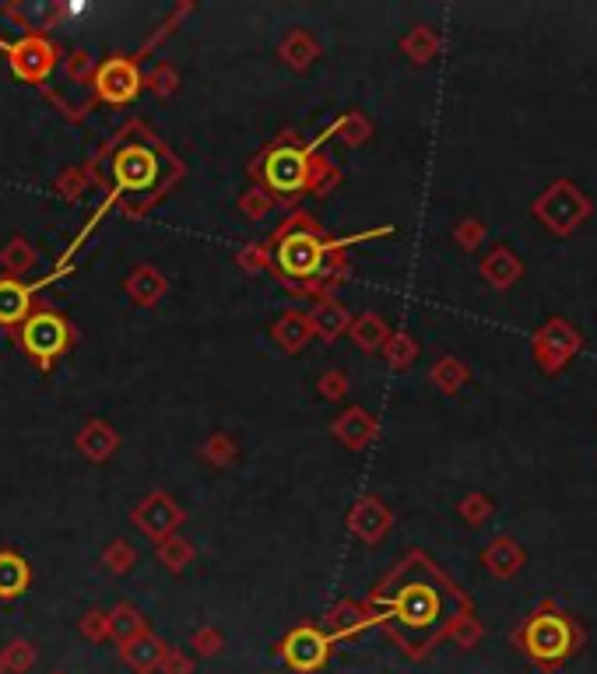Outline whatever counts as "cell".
Segmentation results:
<instances>
[{"label":"cell","instance_id":"cell-14","mask_svg":"<svg viewBox=\"0 0 597 674\" xmlns=\"http://www.w3.org/2000/svg\"><path fill=\"white\" fill-rule=\"evenodd\" d=\"M166 660V674H190V664L180 657V653H173V657H162Z\"/></svg>","mask_w":597,"mask_h":674},{"label":"cell","instance_id":"cell-17","mask_svg":"<svg viewBox=\"0 0 597 674\" xmlns=\"http://www.w3.org/2000/svg\"><path fill=\"white\" fill-rule=\"evenodd\" d=\"M0 674H4V660H0Z\"/></svg>","mask_w":597,"mask_h":674},{"label":"cell","instance_id":"cell-5","mask_svg":"<svg viewBox=\"0 0 597 674\" xmlns=\"http://www.w3.org/2000/svg\"><path fill=\"white\" fill-rule=\"evenodd\" d=\"M64 345H67V327H64V320H57V316L39 313L25 323V348L36 352L39 359H50V355L64 352Z\"/></svg>","mask_w":597,"mask_h":674},{"label":"cell","instance_id":"cell-7","mask_svg":"<svg viewBox=\"0 0 597 674\" xmlns=\"http://www.w3.org/2000/svg\"><path fill=\"white\" fill-rule=\"evenodd\" d=\"M527 646H531L534 657L541 660H559L562 653L569 650V629L559 622V618H538L527 632Z\"/></svg>","mask_w":597,"mask_h":674},{"label":"cell","instance_id":"cell-2","mask_svg":"<svg viewBox=\"0 0 597 674\" xmlns=\"http://www.w3.org/2000/svg\"><path fill=\"white\" fill-rule=\"evenodd\" d=\"M113 176L123 190H134V194H148L162 183V162L148 144H130L116 155L113 162Z\"/></svg>","mask_w":597,"mask_h":674},{"label":"cell","instance_id":"cell-8","mask_svg":"<svg viewBox=\"0 0 597 674\" xmlns=\"http://www.w3.org/2000/svg\"><path fill=\"white\" fill-rule=\"evenodd\" d=\"M99 88H102V95H106V99L123 102V99H130V95L137 92V74L130 71L123 60H109V64L102 67V74H99Z\"/></svg>","mask_w":597,"mask_h":674},{"label":"cell","instance_id":"cell-10","mask_svg":"<svg viewBox=\"0 0 597 674\" xmlns=\"http://www.w3.org/2000/svg\"><path fill=\"white\" fill-rule=\"evenodd\" d=\"M29 587V566L18 555H0V597H18Z\"/></svg>","mask_w":597,"mask_h":674},{"label":"cell","instance_id":"cell-3","mask_svg":"<svg viewBox=\"0 0 597 674\" xmlns=\"http://www.w3.org/2000/svg\"><path fill=\"white\" fill-rule=\"evenodd\" d=\"M320 257H324V250H320V243L310 236V232H292V236L281 243L278 264H281V271L295 274V278H310V274L320 267Z\"/></svg>","mask_w":597,"mask_h":674},{"label":"cell","instance_id":"cell-6","mask_svg":"<svg viewBox=\"0 0 597 674\" xmlns=\"http://www.w3.org/2000/svg\"><path fill=\"white\" fill-rule=\"evenodd\" d=\"M267 180L281 194H292L306 183V158L295 148H278L267 158Z\"/></svg>","mask_w":597,"mask_h":674},{"label":"cell","instance_id":"cell-9","mask_svg":"<svg viewBox=\"0 0 597 674\" xmlns=\"http://www.w3.org/2000/svg\"><path fill=\"white\" fill-rule=\"evenodd\" d=\"M123 657H127V664L134 667V671L148 674V671H155V667L162 664V657H166V646H162L155 636H137V639H130V643L123 646Z\"/></svg>","mask_w":597,"mask_h":674},{"label":"cell","instance_id":"cell-16","mask_svg":"<svg viewBox=\"0 0 597 674\" xmlns=\"http://www.w3.org/2000/svg\"><path fill=\"white\" fill-rule=\"evenodd\" d=\"M197 650L215 653V650H218V639H215V636H197Z\"/></svg>","mask_w":597,"mask_h":674},{"label":"cell","instance_id":"cell-13","mask_svg":"<svg viewBox=\"0 0 597 674\" xmlns=\"http://www.w3.org/2000/svg\"><path fill=\"white\" fill-rule=\"evenodd\" d=\"M0 660H4V667H8V671L22 674V671H29V667L36 664V650H32L29 643H22V639H18V643H11L8 650L0 653Z\"/></svg>","mask_w":597,"mask_h":674},{"label":"cell","instance_id":"cell-12","mask_svg":"<svg viewBox=\"0 0 597 674\" xmlns=\"http://www.w3.org/2000/svg\"><path fill=\"white\" fill-rule=\"evenodd\" d=\"M109 629H113V636L120 643H130V639L144 636V618L134 608H116L113 618H109Z\"/></svg>","mask_w":597,"mask_h":674},{"label":"cell","instance_id":"cell-15","mask_svg":"<svg viewBox=\"0 0 597 674\" xmlns=\"http://www.w3.org/2000/svg\"><path fill=\"white\" fill-rule=\"evenodd\" d=\"M85 632H88V636H102V632H106V625H102V618H99V615H92V618H88V622H85Z\"/></svg>","mask_w":597,"mask_h":674},{"label":"cell","instance_id":"cell-4","mask_svg":"<svg viewBox=\"0 0 597 674\" xmlns=\"http://www.w3.org/2000/svg\"><path fill=\"white\" fill-rule=\"evenodd\" d=\"M285 660L303 674L317 671L327 660V636L317 629H295L292 636L285 639Z\"/></svg>","mask_w":597,"mask_h":674},{"label":"cell","instance_id":"cell-1","mask_svg":"<svg viewBox=\"0 0 597 674\" xmlns=\"http://www.w3.org/2000/svg\"><path fill=\"white\" fill-rule=\"evenodd\" d=\"M461 601L425 562H411L387 590V625L404 650L422 653L457 622Z\"/></svg>","mask_w":597,"mask_h":674},{"label":"cell","instance_id":"cell-11","mask_svg":"<svg viewBox=\"0 0 597 674\" xmlns=\"http://www.w3.org/2000/svg\"><path fill=\"white\" fill-rule=\"evenodd\" d=\"M25 309H29L25 288L11 285V281H0V320L4 323L18 320V316H25Z\"/></svg>","mask_w":597,"mask_h":674}]
</instances>
